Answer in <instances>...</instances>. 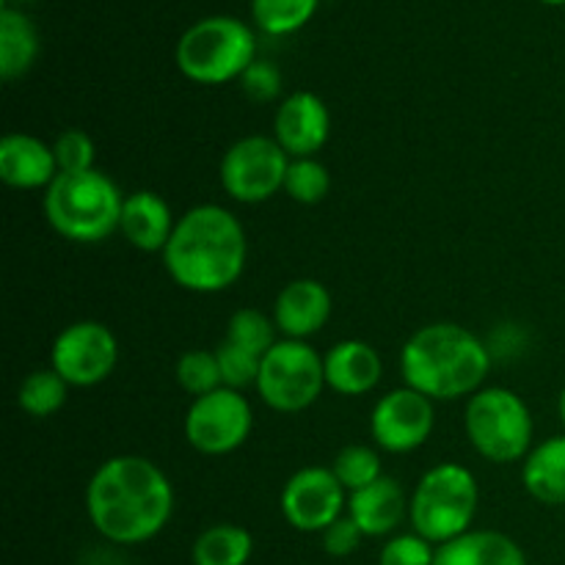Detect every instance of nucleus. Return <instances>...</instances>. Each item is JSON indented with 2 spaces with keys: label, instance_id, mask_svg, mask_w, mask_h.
Listing matches in <instances>:
<instances>
[{
  "label": "nucleus",
  "instance_id": "1",
  "mask_svg": "<svg viewBox=\"0 0 565 565\" xmlns=\"http://www.w3.org/2000/svg\"><path fill=\"white\" fill-rule=\"evenodd\" d=\"M94 530L119 546L147 544L174 513V489L163 469L143 456H114L97 467L86 489Z\"/></svg>",
  "mask_w": 565,
  "mask_h": 565
},
{
  "label": "nucleus",
  "instance_id": "2",
  "mask_svg": "<svg viewBox=\"0 0 565 565\" xmlns=\"http://www.w3.org/2000/svg\"><path fill=\"white\" fill-rule=\"evenodd\" d=\"M246 257L243 224L221 204H196L182 213L163 248L171 281L199 296H213L235 285L246 270Z\"/></svg>",
  "mask_w": 565,
  "mask_h": 565
},
{
  "label": "nucleus",
  "instance_id": "3",
  "mask_svg": "<svg viewBox=\"0 0 565 565\" xmlns=\"http://www.w3.org/2000/svg\"><path fill=\"white\" fill-rule=\"evenodd\" d=\"M491 351L458 323H430L414 331L401 351L406 386L430 401H461L483 390Z\"/></svg>",
  "mask_w": 565,
  "mask_h": 565
},
{
  "label": "nucleus",
  "instance_id": "4",
  "mask_svg": "<svg viewBox=\"0 0 565 565\" xmlns=\"http://www.w3.org/2000/svg\"><path fill=\"white\" fill-rule=\"evenodd\" d=\"M125 193L99 169L58 174L44 191V218L72 243H99L119 230Z\"/></svg>",
  "mask_w": 565,
  "mask_h": 565
},
{
  "label": "nucleus",
  "instance_id": "5",
  "mask_svg": "<svg viewBox=\"0 0 565 565\" xmlns=\"http://www.w3.org/2000/svg\"><path fill=\"white\" fill-rule=\"evenodd\" d=\"M480 489L472 469L445 461L428 469L408 500V522L414 533L434 546L469 533L478 513Z\"/></svg>",
  "mask_w": 565,
  "mask_h": 565
},
{
  "label": "nucleus",
  "instance_id": "6",
  "mask_svg": "<svg viewBox=\"0 0 565 565\" xmlns=\"http://www.w3.org/2000/svg\"><path fill=\"white\" fill-rule=\"evenodd\" d=\"M257 39L235 17H207L188 28L177 42V66L182 75L202 86L241 81L254 64Z\"/></svg>",
  "mask_w": 565,
  "mask_h": 565
},
{
  "label": "nucleus",
  "instance_id": "7",
  "mask_svg": "<svg viewBox=\"0 0 565 565\" xmlns=\"http://www.w3.org/2000/svg\"><path fill=\"white\" fill-rule=\"evenodd\" d=\"M463 430L478 456L491 463L524 461L533 450L530 406L505 386H483L467 401Z\"/></svg>",
  "mask_w": 565,
  "mask_h": 565
},
{
  "label": "nucleus",
  "instance_id": "8",
  "mask_svg": "<svg viewBox=\"0 0 565 565\" xmlns=\"http://www.w3.org/2000/svg\"><path fill=\"white\" fill-rule=\"evenodd\" d=\"M326 390L323 356L309 342L279 340L263 356L257 392L265 406L279 414H298L318 403Z\"/></svg>",
  "mask_w": 565,
  "mask_h": 565
},
{
  "label": "nucleus",
  "instance_id": "9",
  "mask_svg": "<svg viewBox=\"0 0 565 565\" xmlns=\"http://www.w3.org/2000/svg\"><path fill=\"white\" fill-rule=\"evenodd\" d=\"M290 160L276 138L243 136L221 158V188L241 204L268 202L285 191Z\"/></svg>",
  "mask_w": 565,
  "mask_h": 565
},
{
  "label": "nucleus",
  "instance_id": "10",
  "mask_svg": "<svg viewBox=\"0 0 565 565\" xmlns=\"http://www.w3.org/2000/svg\"><path fill=\"white\" fill-rule=\"evenodd\" d=\"M185 439L202 456H230L246 445L254 428V412L246 395L230 386L193 397L185 414Z\"/></svg>",
  "mask_w": 565,
  "mask_h": 565
},
{
  "label": "nucleus",
  "instance_id": "11",
  "mask_svg": "<svg viewBox=\"0 0 565 565\" xmlns=\"http://www.w3.org/2000/svg\"><path fill=\"white\" fill-rule=\"evenodd\" d=\"M119 342L114 331L97 320H77L61 329L50 348V367L70 386H97L116 370Z\"/></svg>",
  "mask_w": 565,
  "mask_h": 565
},
{
  "label": "nucleus",
  "instance_id": "12",
  "mask_svg": "<svg viewBox=\"0 0 565 565\" xmlns=\"http://www.w3.org/2000/svg\"><path fill=\"white\" fill-rule=\"evenodd\" d=\"M279 505L298 533H323L348 508V491L331 467H303L285 483Z\"/></svg>",
  "mask_w": 565,
  "mask_h": 565
},
{
  "label": "nucleus",
  "instance_id": "13",
  "mask_svg": "<svg viewBox=\"0 0 565 565\" xmlns=\"http://www.w3.org/2000/svg\"><path fill=\"white\" fill-rule=\"evenodd\" d=\"M434 401L412 386L392 390L375 403L370 414V434L386 452H414L434 434Z\"/></svg>",
  "mask_w": 565,
  "mask_h": 565
},
{
  "label": "nucleus",
  "instance_id": "14",
  "mask_svg": "<svg viewBox=\"0 0 565 565\" xmlns=\"http://www.w3.org/2000/svg\"><path fill=\"white\" fill-rule=\"evenodd\" d=\"M331 136V114L312 92H292L274 116V138L290 158H315Z\"/></svg>",
  "mask_w": 565,
  "mask_h": 565
},
{
  "label": "nucleus",
  "instance_id": "15",
  "mask_svg": "<svg viewBox=\"0 0 565 565\" xmlns=\"http://www.w3.org/2000/svg\"><path fill=\"white\" fill-rule=\"evenodd\" d=\"M331 292L318 279H292L279 290L274 303V323L285 340H301L320 334L331 318Z\"/></svg>",
  "mask_w": 565,
  "mask_h": 565
},
{
  "label": "nucleus",
  "instance_id": "16",
  "mask_svg": "<svg viewBox=\"0 0 565 565\" xmlns=\"http://www.w3.org/2000/svg\"><path fill=\"white\" fill-rule=\"evenodd\" d=\"M58 160H55L53 143L31 132H9L0 141V180L17 191H39L58 177Z\"/></svg>",
  "mask_w": 565,
  "mask_h": 565
},
{
  "label": "nucleus",
  "instance_id": "17",
  "mask_svg": "<svg viewBox=\"0 0 565 565\" xmlns=\"http://www.w3.org/2000/svg\"><path fill=\"white\" fill-rule=\"evenodd\" d=\"M177 218L171 213L169 202L154 191H136L125 196L121 204L119 232L125 241L138 252H160L169 246L171 235H174Z\"/></svg>",
  "mask_w": 565,
  "mask_h": 565
},
{
  "label": "nucleus",
  "instance_id": "18",
  "mask_svg": "<svg viewBox=\"0 0 565 565\" xmlns=\"http://www.w3.org/2000/svg\"><path fill=\"white\" fill-rule=\"evenodd\" d=\"M348 516L359 524L364 539H384L401 527L408 516L406 491L401 489L395 478L384 475L367 489H359L348 494Z\"/></svg>",
  "mask_w": 565,
  "mask_h": 565
},
{
  "label": "nucleus",
  "instance_id": "19",
  "mask_svg": "<svg viewBox=\"0 0 565 565\" xmlns=\"http://www.w3.org/2000/svg\"><path fill=\"white\" fill-rule=\"evenodd\" d=\"M326 386L342 397L367 395L379 386L384 362L364 340H342L323 356Z\"/></svg>",
  "mask_w": 565,
  "mask_h": 565
},
{
  "label": "nucleus",
  "instance_id": "20",
  "mask_svg": "<svg viewBox=\"0 0 565 565\" xmlns=\"http://www.w3.org/2000/svg\"><path fill=\"white\" fill-rule=\"evenodd\" d=\"M434 565H527V555L500 530H469L436 546Z\"/></svg>",
  "mask_w": 565,
  "mask_h": 565
},
{
  "label": "nucleus",
  "instance_id": "21",
  "mask_svg": "<svg viewBox=\"0 0 565 565\" xmlns=\"http://www.w3.org/2000/svg\"><path fill=\"white\" fill-rule=\"evenodd\" d=\"M522 483L541 505H565V434L530 450L522 463Z\"/></svg>",
  "mask_w": 565,
  "mask_h": 565
},
{
  "label": "nucleus",
  "instance_id": "22",
  "mask_svg": "<svg viewBox=\"0 0 565 565\" xmlns=\"http://www.w3.org/2000/svg\"><path fill=\"white\" fill-rule=\"evenodd\" d=\"M39 53V36L33 22L22 11H0V75L17 81L33 66Z\"/></svg>",
  "mask_w": 565,
  "mask_h": 565
},
{
  "label": "nucleus",
  "instance_id": "23",
  "mask_svg": "<svg viewBox=\"0 0 565 565\" xmlns=\"http://www.w3.org/2000/svg\"><path fill=\"white\" fill-rule=\"evenodd\" d=\"M254 555V539L237 524H213L193 541V565H246Z\"/></svg>",
  "mask_w": 565,
  "mask_h": 565
},
{
  "label": "nucleus",
  "instance_id": "24",
  "mask_svg": "<svg viewBox=\"0 0 565 565\" xmlns=\"http://www.w3.org/2000/svg\"><path fill=\"white\" fill-rule=\"evenodd\" d=\"M66 395H70V384L55 373L53 367L50 370H33L25 381L20 384V392H17V403L25 414L31 417L44 419L53 417L64 408Z\"/></svg>",
  "mask_w": 565,
  "mask_h": 565
},
{
  "label": "nucleus",
  "instance_id": "25",
  "mask_svg": "<svg viewBox=\"0 0 565 565\" xmlns=\"http://www.w3.org/2000/svg\"><path fill=\"white\" fill-rule=\"evenodd\" d=\"M331 191V174L318 158H292L285 177V193L298 204H320Z\"/></svg>",
  "mask_w": 565,
  "mask_h": 565
},
{
  "label": "nucleus",
  "instance_id": "26",
  "mask_svg": "<svg viewBox=\"0 0 565 565\" xmlns=\"http://www.w3.org/2000/svg\"><path fill=\"white\" fill-rule=\"evenodd\" d=\"M276 323L265 312L252 307L237 309L235 315L226 323V342H235V345L246 348V351L257 353V356H265L270 348L276 345Z\"/></svg>",
  "mask_w": 565,
  "mask_h": 565
},
{
  "label": "nucleus",
  "instance_id": "27",
  "mask_svg": "<svg viewBox=\"0 0 565 565\" xmlns=\"http://www.w3.org/2000/svg\"><path fill=\"white\" fill-rule=\"evenodd\" d=\"M318 0H252V14L265 33H292L307 25Z\"/></svg>",
  "mask_w": 565,
  "mask_h": 565
},
{
  "label": "nucleus",
  "instance_id": "28",
  "mask_svg": "<svg viewBox=\"0 0 565 565\" xmlns=\"http://www.w3.org/2000/svg\"><path fill=\"white\" fill-rule=\"evenodd\" d=\"M337 480L345 486L348 494L359 489H367L370 483H375L379 478H384V469H381V456L367 445H348L337 452L334 463Z\"/></svg>",
  "mask_w": 565,
  "mask_h": 565
},
{
  "label": "nucleus",
  "instance_id": "29",
  "mask_svg": "<svg viewBox=\"0 0 565 565\" xmlns=\"http://www.w3.org/2000/svg\"><path fill=\"white\" fill-rule=\"evenodd\" d=\"M174 375H177V384L193 397L210 395V392L224 386L215 351H185L180 359H177Z\"/></svg>",
  "mask_w": 565,
  "mask_h": 565
},
{
  "label": "nucleus",
  "instance_id": "30",
  "mask_svg": "<svg viewBox=\"0 0 565 565\" xmlns=\"http://www.w3.org/2000/svg\"><path fill=\"white\" fill-rule=\"evenodd\" d=\"M215 356H218L221 379H224V386L230 390H246V386H257L259 367H263V356L246 351V348L235 345V342H221L215 348Z\"/></svg>",
  "mask_w": 565,
  "mask_h": 565
},
{
  "label": "nucleus",
  "instance_id": "31",
  "mask_svg": "<svg viewBox=\"0 0 565 565\" xmlns=\"http://www.w3.org/2000/svg\"><path fill=\"white\" fill-rule=\"evenodd\" d=\"M55 160H58L61 174H77V171H92L97 169L94 166V158H97V147H94L92 136L77 127H70V130L61 132L53 143Z\"/></svg>",
  "mask_w": 565,
  "mask_h": 565
},
{
  "label": "nucleus",
  "instance_id": "32",
  "mask_svg": "<svg viewBox=\"0 0 565 565\" xmlns=\"http://www.w3.org/2000/svg\"><path fill=\"white\" fill-rule=\"evenodd\" d=\"M436 546L417 533L392 535L379 555V565H434Z\"/></svg>",
  "mask_w": 565,
  "mask_h": 565
},
{
  "label": "nucleus",
  "instance_id": "33",
  "mask_svg": "<svg viewBox=\"0 0 565 565\" xmlns=\"http://www.w3.org/2000/svg\"><path fill=\"white\" fill-rule=\"evenodd\" d=\"M241 88L252 103H274L281 94V72L270 61H254L241 75Z\"/></svg>",
  "mask_w": 565,
  "mask_h": 565
},
{
  "label": "nucleus",
  "instance_id": "34",
  "mask_svg": "<svg viewBox=\"0 0 565 565\" xmlns=\"http://www.w3.org/2000/svg\"><path fill=\"white\" fill-rule=\"evenodd\" d=\"M320 539H323V550L329 552L331 557H348L362 546L364 533L359 530V524L353 522L351 516H340L331 527H326L323 533H320Z\"/></svg>",
  "mask_w": 565,
  "mask_h": 565
},
{
  "label": "nucleus",
  "instance_id": "35",
  "mask_svg": "<svg viewBox=\"0 0 565 565\" xmlns=\"http://www.w3.org/2000/svg\"><path fill=\"white\" fill-rule=\"evenodd\" d=\"M557 412H561V419H563V425H565V386H563V392H561V401H557Z\"/></svg>",
  "mask_w": 565,
  "mask_h": 565
},
{
  "label": "nucleus",
  "instance_id": "36",
  "mask_svg": "<svg viewBox=\"0 0 565 565\" xmlns=\"http://www.w3.org/2000/svg\"><path fill=\"white\" fill-rule=\"evenodd\" d=\"M544 3H552V6H561V3H565V0H544Z\"/></svg>",
  "mask_w": 565,
  "mask_h": 565
}]
</instances>
